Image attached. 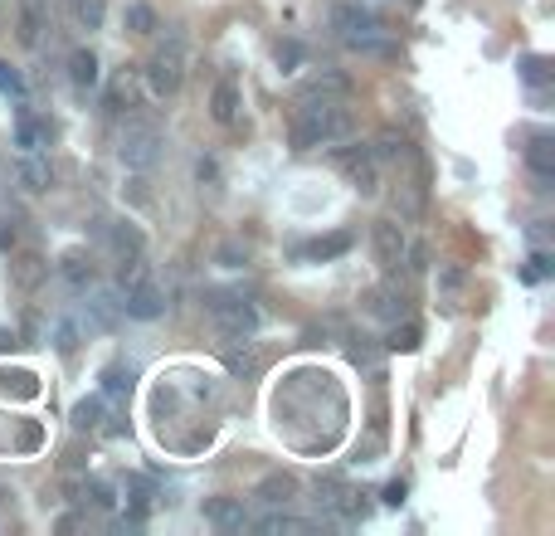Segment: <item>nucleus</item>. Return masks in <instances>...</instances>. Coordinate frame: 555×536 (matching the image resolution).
<instances>
[{"mask_svg":"<svg viewBox=\"0 0 555 536\" xmlns=\"http://www.w3.org/2000/svg\"><path fill=\"white\" fill-rule=\"evenodd\" d=\"M54 346H59L64 356L74 351V346H78V327H74V322H59V327H54Z\"/></svg>","mask_w":555,"mask_h":536,"instance_id":"35","label":"nucleus"},{"mask_svg":"<svg viewBox=\"0 0 555 536\" xmlns=\"http://www.w3.org/2000/svg\"><path fill=\"white\" fill-rule=\"evenodd\" d=\"M526 166H531V176H536V186L541 191H551L555 181V137H531V147H526Z\"/></svg>","mask_w":555,"mask_h":536,"instance_id":"11","label":"nucleus"},{"mask_svg":"<svg viewBox=\"0 0 555 536\" xmlns=\"http://www.w3.org/2000/svg\"><path fill=\"white\" fill-rule=\"evenodd\" d=\"M375 161H409V142L400 132H380L375 142Z\"/></svg>","mask_w":555,"mask_h":536,"instance_id":"29","label":"nucleus"},{"mask_svg":"<svg viewBox=\"0 0 555 536\" xmlns=\"http://www.w3.org/2000/svg\"><path fill=\"white\" fill-rule=\"evenodd\" d=\"M205 522L210 527H220V532H239L249 517H244V502H234V498H210L205 502Z\"/></svg>","mask_w":555,"mask_h":536,"instance_id":"16","label":"nucleus"},{"mask_svg":"<svg viewBox=\"0 0 555 536\" xmlns=\"http://www.w3.org/2000/svg\"><path fill=\"white\" fill-rule=\"evenodd\" d=\"M15 181H20L30 195H44L49 186H54V166H49L39 152H25L20 161H15Z\"/></svg>","mask_w":555,"mask_h":536,"instance_id":"10","label":"nucleus"},{"mask_svg":"<svg viewBox=\"0 0 555 536\" xmlns=\"http://www.w3.org/2000/svg\"><path fill=\"white\" fill-rule=\"evenodd\" d=\"M210 117L224 122V127L239 117V88H234L229 78H220V83H215V93H210Z\"/></svg>","mask_w":555,"mask_h":536,"instance_id":"20","label":"nucleus"},{"mask_svg":"<svg viewBox=\"0 0 555 536\" xmlns=\"http://www.w3.org/2000/svg\"><path fill=\"white\" fill-rule=\"evenodd\" d=\"M385 502L400 507V502H405V483H390V488H385Z\"/></svg>","mask_w":555,"mask_h":536,"instance_id":"39","label":"nucleus"},{"mask_svg":"<svg viewBox=\"0 0 555 536\" xmlns=\"http://www.w3.org/2000/svg\"><path fill=\"white\" fill-rule=\"evenodd\" d=\"M69 83H74L78 93H88L98 83V54L93 49H74L69 54Z\"/></svg>","mask_w":555,"mask_h":536,"instance_id":"19","label":"nucleus"},{"mask_svg":"<svg viewBox=\"0 0 555 536\" xmlns=\"http://www.w3.org/2000/svg\"><path fill=\"white\" fill-rule=\"evenodd\" d=\"M0 93H10V98H20V93H25V78L15 74L10 64H0Z\"/></svg>","mask_w":555,"mask_h":536,"instance_id":"36","label":"nucleus"},{"mask_svg":"<svg viewBox=\"0 0 555 536\" xmlns=\"http://www.w3.org/2000/svg\"><path fill=\"white\" fill-rule=\"evenodd\" d=\"M127 30H132V35H151V30H156V10H151L147 0L127 5Z\"/></svg>","mask_w":555,"mask_h":536,"instance_id":"31","label":"nucleus"},{"mask_svg":"<svg viewBox=\"0 0 555 536\" xmlns=\"http://www.w3.org/2000/svg\"><path fill=\"white\" fill-rule=\"evenodd\" d=\"M390 346H395V351H414V346H419V327H414V322H405V327H395V337H390Z\"/></svg>","mask_w":555,"mask_h":536,"instance_id":"34","label":"nucleus"},{"mask_svg":"<svg viewBox=\"0 0 555 536\" xmlns=\"http://www.w3.org/2000/svg\"><path fill=\"white\" fill-rule=\"evenodd\" d=\"M39 439H44V434H39V424H20L15 434H5V444H10V449H39Z\"/></svg>","mask_w":555,"mask_h":536,"instance_id":"33","label":"nucleus"},{"mask_svg":"<svg viewBox=\"0 0 555 536\" xmlns=\"http://www.w3.org/2000/svg\"><path fill=\"white\" fill-rule=\"evenodd\" d=\"M336 166L346 171V181L361 195H375L380 181H375V152H370V147H341V152H336Z\"/></svg>","mask_w":555,"mask_h":536,"instance_id":"6","label":"nucleus"},{"mask_svg":"<svg viewBox=\"0 0 555 536\" xmlns=\"http://www.w3.org/2000/svg\"><path fill=\"white\" fill-rule=\"evenodd\" d=\"M88 317H93V327L112 332V327H117V317H122V298H112V293H98V298L88 303Z\"/></svg>","mask_w":555,"mask_h":536,"instance_id":"22","label":"nucleus"},{"mask_svg":"<svg viewBox=\"0 0 555 536\" xmlns=\"http://www.w3.org/2000/svg\"><path fill=\"white\" fill-rule=\"evenodd\" d=\"M356 244V234L351 230H336V234H322V239H312V244H302L297 249V259H336V254H346Z\"/></svg>","mask_w":555,"mask_h":536,"instance_id":"18","label":"nucleus"},{"mask_svg":"<svg viewBox=\"0 0 555 536\" xmlns=\"http://www.w3.org/2000/svg\"><path fill=\"white\" fill-rule=\"evenodd\" d=\"M517 69H521V78H526L536 93H546V83H551V59H546V54H526Z\"/></svg>","mask_w":555,"mask_h":536,"instance_id":"25","label":"nucleus"},{"mask_svg":"<svg viewBox=\"0 0 555 536\" xmlns=\"http://www.w3.org/2000/svg\"><path fill=\"white\" fill-rule=\"evenodd\" d=\"M0 390H5V395H20V400H35L39 381H35V371H0Z\"/></svg>","mask_w":555,"mask_h":536,"instance_id":"24","label":"nucleus"},{"mask_svg":"<svg viewBox=\"0 0 555 536\" xmlns=\"http://www.w3.org/2000/svg\"><path fill=\"white\" fill-rule=\"evenodd\" d=\"M263 536H307L312 532V522H297V517H283V512H273V517H263L259 522Z\"/></svg>","mask_w":555,"mask_h":536,"instance_id":"26","label":"nucleus"},{"mask_svg":"<svg viewBox=\"0 0 555 536\" xmlns=\"http://www.w3.org/2000/svg\"><path fill=\"white\" fill-rule=\"evenodd\" d=\"M44 278H49V264L39 259L35 249H20V254L10 259V283H15L20 293H35Z\"/></svg>","mask_w":555,"mask_h":536,"instance_id":"12","label":"nucleus"},{"mask_svg":"<svg viewBox=\"0 0 555 536\" xmlns=\"http://www.w3.org/2000/svg\"><path fill=\"white\" fill-rule=\"evenodd\" d=\"M205 307H210V322L220 327L224 342H244V337L259 332V307L249 298H239V293H210Z\"/></svg>","mask_w":555,"mask_h":536,"instance_id":"2","label":"nucleus"},{"mask_svg":"<svg viewBox=\"0 0 555 536\" xmlns=\"http://www.w3.org/2000/svg\"><path fill=\"white\" fill-rule=\"evenodd\" d=\"M551 254H546V249H536V254H531V268H526V278H551Z\"/></svg>","mask_w":555,"mask_h":536,"instance_id":"37","label":"nucleus"},{"mask_svg":"<svg viewBox=\"0 0 555 536\" xmlns=\"http://www.w3.org/2000/svg\"><path fill=\"white\" fill-rule=\"evenodd\" d=\"M166 312V293L151 283L147 273L142 278H132L127 288H122V317H137V322H156Z\"/></svg>","mask_w":555,"mask_h":536,"instance_id":"5","label":"nucleus"},{"mask_svg":"<svg viewBox=\"0 0 555 536\" xmlns=\"http://www.w3.org/2000/svg\"><path fill=\"white\" fill-rule=\"evenodd\" d=\"M531 239H536V244H546V239H551V225H546V220H536V230H531Z\"/></svg>","mask_w":555,"mask_h":536,"instance_id":"40","label":"nucleus"},{"mask_svg":"<svg viewBox=\"0 0 555 536\" xmlns=\"http://www.w3.org/2000/svg\"><path fill=\"white\" fill-rule=\"evenodd\" d=\"M132 103H137V83L122 74V78H117V83L108 88V108H112V113H127Z\"/></svg>","mask_w":555,"mask_h":536,"instance_id":"30","label":"nucleus"},{"mask_svg":"<svg viewBox=\"0 0 555 536\" xmlns=\"http://www.w3.org/2000/svg\"><path fill=\"white\" fill-rule=\"evenodd\" d=\"M156 156H161V127L132 117V122L117 132V161L132 166V171H147V166H156Z\"/></svg>","mask_w":555,"mask_h":536,"instance_id":"3","label":"nucleus"},{"mask_svg":"<svg viewBox=\"0 0 555 536\" xmlns=\"http://www.w3.org/2000/svg\"><path fill=\"white\" fill-rule=\"evenodd\" d=\"M332 25L341 30V39H346V44L375 35V15H370V10H361V5H346V0L332 10Z\"/></svg>","mask_w":555,"mask_h":536,"instance_id":"9","label":"nucleus"},{"mask_svg":"<svg viewBox=\"0 0 555 536\" xmlns=\"http://www.w3.org/2000/svg\"><path fill=\"white\" fill-rule=\"evenodd\" d=\"M181 83H185V44L181 39H166L147 64V88L156 98H171Z\"/></svg>","mask_w":555,"mask_h":536,"instance_id":"4","label":"nucleus"},{"mask_svg":"<svg viewBox=\"0 0 555 536\" xmlns=\"http://www.w3.org/2000/svg\"><path fill=\"white\" fill-rule=\"evenodd\" d=\"M74 429L78 434H122V415H108L103 400H78L74 405Z\"/></svg>","mask_w":555,"mask_h":536,"instance_id":"8","label":"nucleus"},{"mask_svg":"<svg viewBox=\"0 0 555 536\" xmlns=\"http://www.w3.org/2000/svg\"><path fill=\"white\" fill-rule=\"evenodd\" d=\"M293 493H297L293 473H268V478L259 483V498H263V502H273V507H278V502H288Z\"/></svg>","mask_w":555,"mask_h":536,"instance_id":"23","label":"nucleus"},{"mask_svg":"<svg viewBox=\"0 0 555 536\" xmlns=\"http://www.w3.org/2000/svg\"><path fill=\"white\" fill-rule=\"evenodd\" d=\"M69 15H74V25L78 30H103V15H108V5L103 0H69Z\"/></svg>","mask_w":555,"mask_h":536,"instance_id":"21","label":"nucleus"},{"mask_svg":"<svg viewBox=\"0 0 555 536\" xmlns=\"http://www.w3.org/2000/svg\"><path fill=\"white\" fill-rule=\"evenodd\" d=\"M103 234H108V249H112V259H117V264H127V259H142V230H137V225H127V220H112Z\"/></svg>","mask_w":555,"mask_h":536,"instance_id":"13","label":"nucleus"},{"mask_svg":"<svg viewBox=\"0 0 555 536\" xmlns=\"http://www.w3.org/2000/svg\"><path fill=\"white\" fill-rule=\"evenodd\" d=\"M74 493H78V502H88V507H103V512H108L112 502H117V498H112V488L103 483V478H83Z\"/></svg>","mask_w":555,"mask_h":536,"instance_id":"28","label":"nucleus"},{"mask_svg":"<svg viewBox=\"0 0 555 536\" xmlns=\"http://www.w3.org/2000/svg\"><path fill=\"white\" fill-rule=\"evenodd\" d=\"M351 132V113L341 98H302V108L293 117V147L297 152H312V147H327V142H341Z\"/></svg>","mask_w":555,"mask_h":536,"instance_id":"1","label":"nucleus"},{"mask_svg":"<svg viewBox=\"0 0 555 536\" xmlns=\"http://www.w3.org/2000/svg\"><path fill=\"white\" fill-rule=\"evenodd\" d=\"M132 381H137L132 366H108V371H103V395H108V400H122V395H132Z\"/></svg>","mask_w":555,"mask_h":536,"instance_id":"27","label":"nucleus"},{"mask_svg":"<svg viewBox=\"0 0 555 536\" xmlns=\"http://www.w3.org/2000/svg\"><path fill=\"white\" fill-rule=\"evenodd\" d=\"M15 142H20V152H39L49 142V122H39L30 108H20L15 113Z\"/></svg>","mask_w":555,"mask_h":536,"instance_id":"17","label":"nucleus"},{"mask_svg":"<svg viewBox=\"0 0 555 536\" xmlns=\"http://www.w3.org/2000/svg\"><path fill=\"white\" fill-rule=\"evenodd\" d=\"M229 371H234V376H254V371H259V351H249V346L239 351V346H234V351H229Z\"/></svg>","mask_w":555,"mask_h":536,"instance_id":"32","label":"nucleus"},{"mask_svg":"<svg viewBox=\"0 0 555 536\" xmlns=\"http://www.w3.org/2000/svg\"><path fill=\"white\" fill-rule=\"evenodd\" d=\"M370 244H375V264H380V268H400V264H405L409 244H405V230H400V225L380 220L375 234H370Z\"/></svg>","mask_w":555,"mask_h":536,"instance_id":"7","label":"nucleus"},{"mask_svg":"<svg viewBox=\"0 0 555 536\" xmlns=\"http://www.w3.org/2000/svg\"><path fill=\"white\" fill-rule=\"evenodd\" d=\"M59 278H64L74 293H83V288L93 283V254H88V249H64V254H59Z\"/></svg>","mask_w":555,"mask_h":536,"instance_id":"14","label":"nucleus"},{"mask_svg":"<svg viewBox=\"0 0 555 536\" xmlns=\"http://www.w3.org/2000/svg\"><path fill=\"white\" fill-rule=\"evenodd\" d=\"M370 312H380V317H400V307H395V298L390 293H370Z\"/></svg>","mask_w":555,"mask_h":536,"instance_id":"38","label":"nucleus"},{"mask_svg":"<svg viewBox=\"0 0 555 536\" xmlns=\"http://www.w3.org/2000/svg\"><path fill=\"white\" fill-rule=\"evenodd\" d=\"M49 10L54 0H20V44H39V35L49 30Z\"/></svg>","mask_w":555,"mask_h":536,"instance_id":"15","label":"nucleus"}]
</instances>
